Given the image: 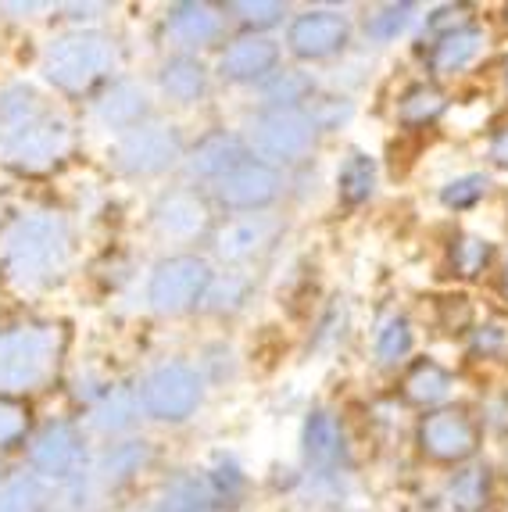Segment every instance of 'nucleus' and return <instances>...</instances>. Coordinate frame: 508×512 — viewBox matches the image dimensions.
<instances>
[{
  "label": "nucleus",
  "instance_id": "obj_1",
  "mask_svg": "<svg viewBox=\"0 0 508 512\" xmlns=\"http://www.w3.org/2000/svg\"><path fill=\"white\" fill-rule=\"evenodd\" d=\"M72 147V126L65 115L47 108L40 90L11 83L0 90V158L11 169L47 172Z\"/></svg>",
  "mask_w": 508,
  "mask_h": 512
},
{
  "label": "nucleus",
  "instance_id": "obj_2",
  "mask_svg": "<svg viewBox=\"0 0 508 512\" xmlns=\"http://www.w3.org/2000/svg\"><path fill=\"white\" fill-rule=\"evenodd\" d=\"M72 265V230L58 212H26L0 233V276L15 291H47Z\"/></svg>",
  "mask_w": 508,
  "mask_h": 512
},
{
  "label": "nucleus",
  "instance_id": "obj_3",
  "mask_svg": "<svg viewBox=\"0 0 508 512\" xmlns=\"http://www.w3.org/2000/svg\"><path fill=\"white\" fill-rule=\"evenodd\" d=\"M115 40L97 29H72L47 43L43 51V79L61 94H86L115 72Z\"/></svg>",
  "mask_w": 508,
  "mask_h": 512
},
{
  "label": "nucleus",
  "instance_id": "obj_4",
  "mask_svg": "<svg viewBox=\"0 0 508 512\" xmlns=\"http://www.w3.org/2000/svg\"><path fill=\"white\" fill-rule=\"evenodd\" d=\"M58 330L54 326H8L0 330V391H33L54 373Z\"/></svg>",
  "mask_w": 508,
  "mask_h": 512
},
{
  "label": "nucleus",
  "instance_id": "obj_5",
  "mask_svg": "<svg viewBox=\"0 0 508 512\" xmlns=\"http://www.w3.org/2000/svg\"><path fill=\"white\" fill-rule=\"evenodd\" d=\"M215 273L201 255H172L154 265L147 280V305L158 316H187L212 294Z\"/></svg>",
  "mask_w": 508,
  "mask_h": 512
},
{
  "label": "nucleus",
  "instance_id": "obj_6",
  "mask_svg": "<svg viewBox=\"0 0 508 512\" xmlns=\"http://www.w3.org/2000/svg\"><path fill=\"white\" fill-rule=\"evenodd\" d=\"M136 402L158 423H183L204 402V376L187 362H161L140 380Z\"/></svg>",
  "mask_w": 508,
  "mask_h": 512
},
{
  "label": "nucleus",
  "instance_id": "obj_7",
  "mask_svg": "<svg viewBox=\"0 0 508 512\" xmlns=\"http://www.w3.org/2000/svg\"><path fill=\"white\" fill-rule=\"evenodd\" d=\"M319 140L308 108H287V111H258L251 119V151L269 165H294L308 158Z\"/></svg>",
  "mask_w": 508,
  "mask_h": 512
},
{
  "label": "nucleus",
  "instance_id": "obj_8",
  "mask_svg": "<svg viewBox=\"0 0 508 512\" xmlns=\"http://www.w3.org/2000/svg\"><path fill=\"white\" fill-rule=\"evenodd\" d=\"M176 162H183V137L169 122H144L115 144V165L126 176H158Z\"/></svg>",
  "mask_w": 508,
  "mask_h": 512
},
{
  "label": "nucleus",
  "instance_id": "obj_9",
  "mask_svg": "<svg viewBox=\"0 0 508 512\" xmlns=\"http://www.w3.org/2000/svg\"><path fill=\"white\" fill-rule=\"evenodd\" d=\"M83 462H86V448H83V434H79L68 419H51L43 423L40 434L29 441V466L40 480H68L83 477Z\"/></svg>",
  "mask_w": 508,
  "mask_h": 512
},
{
  "label": "nucleus",
  "instance_id": "obj_10",
  "mask_svg": "<svg viewBox=\"0 0 508 512\" xmlns=\"http://www.w3.org/2000/svg\"><path fill=\"white\" fill-rule=\"evenodd\" d=\"M419 448L433 462H466L480 448V427L462 409H433L419 423Z\"/></svg>",
  "mask_w": 508,
  "mask_h": 512
},
{
  "label": "nucleus",
  "instance_id": "obj_11",
  "mask_svg": "<svg viewBox=\"0 0 508 512\" xmlns=\"http://www.w3.org/2000/svg\"><path fill=\"white\" fill-rule=\"evenodd\" d=\"M280 194H283L280 169L262 162V158H254V154L244 165H237L229 176H222V180L215 183V201H219L222 208H229V212L254 215V212H262V208H269Z\"/></svg>",
  "mask_w": 508,
  "mask_h": 512
},
{
  "label": "nucleus",
  "instance_id": "obj_12",
  "mask_svg": "<svg viewBox=\"0 0 508 512\" xmlns=\"http://www.w3.org/2000/svg\"><path fill=\"white\" fill-rule=\"evenodd\" d=\"M351 43V26L340 11L315 8L297 15L287 29V47L301 61H326Z\"/></svg>",
  "mask_w": 508,
  "mask_h": 512
},
{
  "label": "nucleus",
  "instance_id": "obj_13",
  "mask_svg": "<svg viewBox=\"0 0 508 512\" xmlns=\"http://www.w3.org/2000/svg\"><path fill=\"white\" fill-rule=\"evenodd\" d=\"M276 72H280V43L262 33H247L233 40L219 58V76L226 83H265Z\"/></svg>",
  "mask_w": 508,
  "mask_h": 512
},
{
  "label": "nucleus",
  "instance_id": "obj_14",
  "mask_svg": "<svg viewBox=\"0 0 508 512\" xmlns=\"http://www.w3.org/2000/svg\"><path fill=\"white\" fill-rule=\"evenodd\" d=\"M94 115L104 129H115V133H129V129L151 122V101H147L144 86L119 79L111 83L101 94V101L94 104Z\"/></svg>",
  "mask_w": 508,
  "mask_h": 512
},
{
  "label": "nucleus",
  "instance_id": "obj_15",
  "mask_svg": "<svg viewBox=\"0 0 508 512\" xmlns=\"http://www.w3.org/2000/svg\"><path fill=\"white\" fill-rule=\"evenodd\" d=\"M487 47V33L480 26H451L444 29L430 47V72L433 76H458L466 72Z\"/></svg>",
  "mask_w": 508,
  "mask_h": 512
},
{
  "label": "nucleus",
  "instance_id": "obj_16",
  "mask_svg": "<svg viewBox=\"0 0 508 512\" xmlns=\"http://www.w3.org/2000/svg\"><path fill=\"white\" fill-rule=\"evenodd\" d=\"M154 226L169 240H194L208 226V208L190 190H169L154 205Z\"/></svg>",
  "mask_w": 508,
  "mask_h": 512
},
{
  "label": "nucleus",
  "instance_id": "obj_17",
  "mask_svg": "<svg viewBox=\"0 0 508 512\" xmlns=\"http://www.w3.org/2000/svg\"><path fill=\"white\" fill-rule=\"evenodd\" d=\"M247 158H251V151H247V144L240 137H233V133H212V137H204L201 144L190 151L187 172L194 180L219 183L222 176H229V172L237 169V165H244Z\"/></svg>",
  "mask_w": 508,
  "mask_h": 512
},
{
  "label": "nucleus",
  "instance_id": "obj_18",
  "mask_svg": "<svg viewBox=\"0 0 508 512\" xmlns=\"http://www.w3.org/2000/svg\"><path fill=\"white\" fill-rule=\"evenodd\" d=\"M165 29H169V36L176 40V47H183V51H201V47H208V43H215L222 36V15L212 4L190 0V4L169 8Z\"/></svg>",
  "mask_w": 508,
  "mask_h": 512
},
{
  "label": "nucleus",
  "instance_id": "obj_19",
  "mask_svg": "<svg viewBox=\"0 0 508 512\" xmlns=\"http://www.w3.org/2000/svg\"><path fill=\"white\" fill-rule=\"evenodd\" d=\"M272 233H276V222L269 215H240L215 233V255L226 262H247L269 244Z\"/></svg>",
  "mask_w": 508,
  "mask_h": 512
},
{
  "label": "nucleus",
  "instance_id": "obj_20",
  "mask_svg": "<svg viewBox=\"0 0 508 512\" xmlns=\"http://www.w3.org/2000/svg\"><path fill=\"white\" fill-rule=\"evenodd\" d=\"M161 94L176 104H197L208 94V69L194 54H172L158 72Z\"/></svg>",
  "mask_w": 508,
  "mask_h": 512
},
{
  "label": "nucleus",
  "instance_id": "obj_21",
  "mask_svg": "<svg viewBox=\"0 0 508 512\" xmlns=\"http://www.w3.org/2000/svg\"><path fill=\"white\" fill-rule=\"evenodd\" d=\"M301 452L319 470H326V466H333L340 459V452H344V430H340L333 412L326 409L308 412L305 430H301Z\"/></svg>",
  "mask_w": 508,
  "mask_h": 512
},
{
  "label": "nucleus",
  "instance_id": "obj_22",
  "mask_svg": "<svg viewBox=\"0 0 508 512\" xmlns=\"http://www.w3.org/2000/svg\"><path fill=\"white\" fill-rule=\"evenodd\" d=\"M376 183H380V165L369 151H348V158L337 169V197L348 208L373 201Z\"/></svg>",
  "mask_w": 508,
  "mask_h": 512
},
{
  "label": "nucleus",
  "instance_id": "obj_23",
  "mask_svg": "<svg viewBox=\"0 0 508 512\" xmlns=\"http://www.w3.org/2000/svg\"><path fill=\"white\" fill-rule=\"evenodd\" d=\"M494 498V480L487 466H469L455 473L444 487V502L451 512H483Z\"/></svg>",
  "mask_w": 508,
  "mask_h": 512
},
{
  "label": "nucleus",
  "instance_id": "obj_24",
  "mask_svg": "<svg viewBox=\"0 0 508 512\" xmlns=\"http://www.w3.org/2000/svg\"><path fill=\"white\" fill-rule=\"evenodd\" d=\"M451 387H455L451 384V373L441 366V362H433V359L415 362L405 376V398L415 405H426V409H430V405L448 402Z\"/></svg>",
  "mask_w": 508,
  "mask_h": 512
},
{
  "label": "nucleus",
  "instance_id": "obj_25",
  "mask_svg": "<svg viewBox=\"0 0 508 512\" xmlns=\"http://www.w3.org/2000/svg\"><path fill=\"white\" fill-rule=\"evenodd\" d=\"M412 348H415V330H412V323H408V316H401V312L383 316L373 337L376 359H380L383 366H398V362H405L408 355H412Z\"/></svg>",
  "mask_w": 508,
  "mask_h": 512
},
{
  "label": "nucleus",
  "instance_id": "obj_26",
  "mask_svg": "<svg viewBox=\"0 0 508 512\" xmlns=\"http://www.w3.org/2000/svg\"><path fill=\"white\" fill-rule=\"evenodd\" d=\"M315 94V79L305 76V72L297 69H283L276 72L272 79H265V108L272 111H287V108H305Z\"/></svg>",
  "mask_w": 508,
  "mask_h": 512
},
{
  "label": "nucleus",
  "instance_id": "obj_27",
  "mask_svg": "<svg viewBox=\"0 0 508 512\" xmlns=\"http://www.w3.org/2000/svg\"><path fill=\"white\" fill-rule=\"evenodd\" d=\"M444 108H448V101H444V94L437 86H412L398 101V122L408 129L433 126L444 115Z\"/></svg>",
  "mask_w": 508,
  "mask_h": 512
},
{
  "label": "nucleus",
  "instance_id": "obj_28",
  "mask_svg": "<svg viewBox=\"0 0 508 512\" xmlns=\"http://www.w3.org/2000/svg\"><path fill=\"white\" fill-rule=\"evenodd\" d=\"M47 509V487L36 473H18V477L0 484V512H43Z\"/></svg>",
  "mask_w": 508,
  "mask_h": 512
},
{
  "label": "nucleus",
  "instance_id": "obj_29",
  "mask_svg": "<svg viewBox=\"0 0 508 512\" xmlns=\"http://www.w3.org/2000/svg\"><path fill=\"white\" fill-rule=\"evenodd\" d=\"M147 462V444L144 441H126V444H115L104 452V459L97 462V477L104 484H122L129 480L133 473H140V466Z\"/></svg>",
  "mask_w": 508,
  "mask_h": 512
},
{
  "label": "nucleus",
  "instance_id": "obj_30",
  "mask_svg": "<svg viewBox=\"0 0 508 512\" xmlns=\"http://www.w3.org/2000/svg\"><path fill=\"white\" fill-rule=\"evenodd\" d=\"M136 405L140 402H133V394L129 391L111 387V391L101 394V402L94 405V427L104 430V434H119V430L133 427Z\"/></svg>",
  "mask_w": 508,
  "mask_h": 512
},
{
  "label": "nucleus",
  "instance_id": "obj_31",
  "mask_svg": "<svg viewBox=\"0 0 508 512\" xmlns=\"http://www.w3.org/2000/svg\"><path fill=\"white\" fill-rule=\"evenodd\" d=\"M415 18V4H383V8L365 15V36L373 43H390L398 40Z\"/></svg>",
  "mask_w": 508,
  "mask_h": 512
},
{
  "label": "nucleus",
  "instance_id": "obj_32",
  "mask_svg": "<svg viewBox=\"0 0 508 512\" xmlns=\"http://www.w3.org/2000/svg\"><path fill=\"white\" fill-rule=\"evenodd\" d=\"M487 187L491 180L483 172H466V176H455L441 187V205L451 208V212H466V208H476L487 197Z\"/></svg>",
  "mask_w": 508,
  "mask_h": 512
},
{
  "label": "nucleus",
  "instance_id": "obj_33",
  "mask_svg": "<svg viewBox=\"0 0 508 512\" xmlns=\"http://www.w3.org/2000/svg\"><path fill=\"white\" fill-rule=\"evenodd\" d=\"M229 11H233L237 22H244L247 29L262 33V29L280 26L283 15H287V4H280V0H237V4H229Z\"/></svg>",
  "mask_w": 508,
  "mask_h": 512
},
{
  "label": "nucleus",
  "instance_id": "obj_34",
  "mask_svg": "<svg viewBox=\"0 0 508 512\" xmlns=\"http://www.w3.org/2000/svg\"><path fill=\"white\" fill-rule=\"evenodd\" d=\"M487 262H491V244L483 237H462L455 248H451V265H455V273L466 276V280L480 276Z\"/></svg>",
  "mask_w": 508,
  "mask_h": 512
},
{
  "label": "nucleus",
  "instance_id": "obj_35",
  "mask_svg": "<svg viewBox=\"0 0 508 512\" xmlns=\"http://www.w3.org/2000/svg\"><path fill=\"white\" fill-rule=\"evenodd\" d=\"M158 512H215V502L208 495L204 480H183Z\"/></svg>",
  "mask_w": 508,
  "mask_h": 512
},
{
  "label": "nucleus",
  "instance_id": "obj_36",
  "mask_svg": "<svg viewBox=\"0 0 508 512\" xmlns=\"http://www.w3.org/2000/svg\"><path fill=\"white\" fill-rule=\"evenodd\" d=\"M22 437H26V412L18 409L15 402L0 398V452L15 448Z\"/></svg>",
  "mask_w": 508,
  "mask_h": 512
},
{
  "label": "nucleus",
  "instance_id": "obj_37",
  "mask_svg": "<svg viewBox=\"0 0 508 512\" xmlns=\"http://www.w3.org/2000/svg\"><path fill=\"white\" fill-rule=\"evenodd\" d=\"M487 154H491V162H494V165L508 169V129L494 133V140H491V147H487Z\"/></svg>",
  "mask_w": 508,
  "mask_h": 512
},
{
  "label": "nucleus",
  "instance_id": "obj_38",
  "mask_svg": "<svg viewBox=\"0 0 508 512\" xmlns=\"http://www.w3.org/2000/svg\"><path fill=\"white\" fill-rule=\"evenodd\" d=\"M505 276H508V269H505Z\"/></svg>",
  "mask_w": 508,
  "mask_h": 512
}]
</instances>
